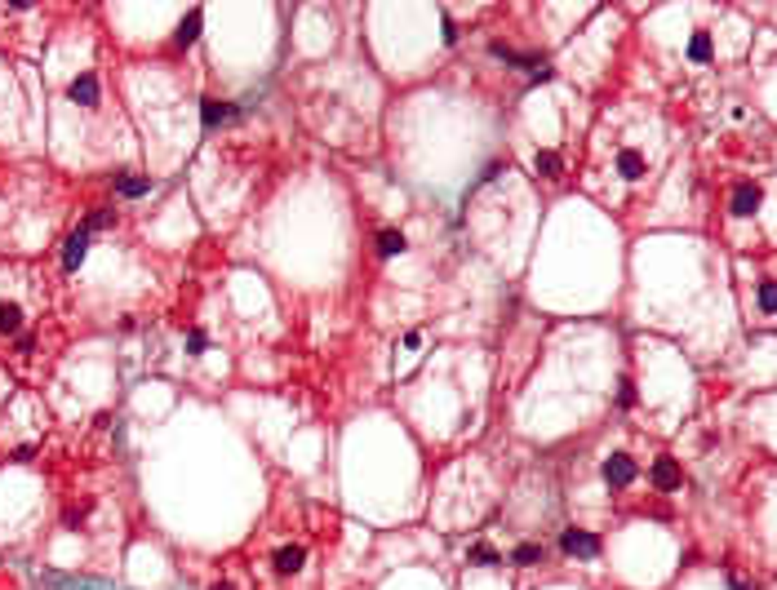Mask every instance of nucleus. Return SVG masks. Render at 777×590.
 <instances>
[{"mask_svg":"<svg viewBox=\"0 0 777 590\" xmlns=\"http://www.w3.org/2000/svg\"><path fill=\"white\" fill-rule=\"evenodd\" d=\"M67 98L76 102V107H98V98H102L98 71H80V76H76V80L67 84Z\"/></svg>","mask_w":777,"mask_h":590,"instance_id":"nucleus-1","label":"nucleus"},{"mask_svg":"<svg viewBox=\"0 0 777 590\" xmlns=\"http://www.w3.org/2000/svg\"><path fill=\"white\" fill-rule=\"evenodd\" d=\"M635 475H640V466H635V457H626V453H613V457L604 462V480L613 484V489L635 484Z\"/></svg>","mask_w":777,"mask_h":590,"instance_id":"nucleus-2","label":"nucleus"},{"mask_svg":"<svg viewBox=\"0 0 777 590\" xmlns=\"http://www.w3.org/2000/svg\"><path fill=\"white\" fill-rule=\"evenodd\" d=\"M617 173H622L626 182H640V177L649 173V156H644L640 147H622V151H617Z\"/></svg>","mask_w":777,"mask_h":590,"instance_id":"nucleus-3","label":"nucleus"},{"mask_svg":"<svg viewBox=\"0 0 777 590\" xmlns=\"http://www.w3.org/2000/svg\"><path fill=\"white\" fill-rule=\"evenodd\" d=\"M560 546H564L569 555H577V559H591L595 550H600V541H595V532H586V528H564Z\"/></svg>","mask_w":777,"mask_h":590,"instance_id":"nucleus-4","label":"nucleus"},{"mask_svg":"<svg viewBox=\"0 0 777 590\" xmlns=\"http://www.w3.org/2000/svg\"><path fill=\"white\" fill-rule=\"evenodd\" d=\"M653 484L667 489V493H676L680 484H684V471H680L676 457H658V462H653Z\"/></svg>","mask_w":777,"mask_h":590,"instance_id":"nucleus-5","label":"nucleus"},{"mask_svg":"<svg viewBox=\"0 0 777 590\" xmlns=\"http://www.w3.org/2000/svg\"><path fill=\"white\" fill-rule=\"evenodd\" d=\"M728 209H733L737 218H751V213L760 209V186H755V182L737 186V191H733V200H728Z\"/></svg>","mask_w":777,"mask_h":590,"instance_id":"nucleus-6","label":"nucleus"},{"mask_svg":"<svg viewBox=\"0 0 777 590\" xmlns=\"http://www.w3.org/2000/svg\"><path fill=\"white\" fill-rule=\"evenodd\" d=\"M302 564H307V550H302V546H280V550H276V568H280L285 577L302 573Z\"/></svg>","mask_w":777,"mask_h":590,"instance_id":"nucleus-7","label":"nucleus"},{"mask_svg":"<svg viewBox=\"0 0 777 590\" xmlns=\"http://www.w3.org/2000/svg\"><path fill=\"white\" fill-rule=\"evenodd\" d=\"M85 249H89V231H85V227H80V231H76V236H71V240H67V249H62V267H67V271H76V267H80V262H85Z\"/></svg>","mask_w":777,"mask_h":590,"instance_id":"nucleus-8","label":"nucleus"},{"mask_svg":"<svg viewBox=\"0 0 777 590\" xmlns=\"http://www.w3.org/2000/svg\"><path fill=\"white\" fill-rule=\"evenodd\" d=\"M200 27H204V14H200V9H191V14H187L182 23H178V36H174V40H178V49H187V45H191L195 36H200Z\"/></svg>","mask_w":777,"mask_h":590,"instance_id":"nucleus-9","label":"nucleus"},{"mask_svg":"<svg viewBox=\"0 0 777 590\" xmlns=\"http://www.w3.org/2000/svg\"><path fill=\"white\" fill-rule=\"evenodd\" d=\"M231 116H236L231 102H218V98H204L200 102V120H204V125H222V120H231Z\"/></svg>","mask_w":777,"mask_h":590,"instance_id":"nucleus-10","label":"nucleus"},{"mask_svg":"<svg viewBox=\"0 0 777 590\" xmlns=\"http://www.w3.org/2000/svg\"><path fill=\"white\" fill-rule=\"evenodd\" d=\"M0 333H5V337L23 333V306H18V302H0Z\"/></svg>","mask_w":777,"mask_h":590,"instance_id":"nucleus-11","label":"nucleus"},{"mask_svg":"<svg viewBox=\"0 0 777 590\" xmlns=\"http://www.w3.org/2000/svg\"><path fill=\"white\" fill-rule=\"evenodd\" d=\"M715 58V40H710V32H693L689 40V62H710Z\"/></svg>","mask_w":777,"mask_h":590,"instance_id":"nucleus-12","label":"nucleus"},{"mask_svg":"<svg viewBox=\"0 0 777 590\" xmlns=\"http://www.w3.org/2000/svg\"><path fill=\"white\" fill-rule=\"evenodd\" d=\"M373 245H378L382 258H400V253H405V236H400L396 227H387V231H378V240H373Z\"/></svg>","mask_w":777,"mask_h":590,"instance_id":"nucleus-13","label":"nucleus"},{"mask_svg":"<svg viewBox=\"0 0 777 590\" xmlns=\"http://www.w3.org/2000/svg\"><path fill=\"white\" fill-rule=\"evenodd\" d=\"M116 191L120 195H147V191H152V182H147L143 173H116Z\"/></svg>","mask_w":777,"mask_h":590,"instance_id":"nucleus-14","label":"nucleus"},{"mask_svg":"<svg viewBox=\"0 0 777 590\" xmlns=\"http://www.w3.org/2000/svg\"><path fill=\"white\" fill-rule=\"evenodd\" d=\"M755 302H760L764 315H777V280H760V288H755Z\"/></svg>","mask_w":777,"mask_h":590,"instance_id":"nucleus-15","label":"nucleus"},{"mask_svg":"<svg viewBox=\"0 0 777 590\" xmlns=\"http://www.w3.org/2000/svg\"><path fill=\"white\" fill-rule=\"evenodd\" d=\"M511 559H516L520 568H524V564H538V559H542V546H533V541H524V546H516V555H511Z\"/></svg>","mask_w":777,"mask_h":590,"instance_id":"nucleus-16","label":"nucleus"},{"mask_svg":"<svg viewBox=\"0 0 777 590\" xmlns=\"http://www.w3.org/2000/svg\"><path fill=\"white\" fill-rule=\"evenodd\" d=\"M538 169H542V177H560V169H564V164H560V156L542 151V156H538Z\"/></svg>","mask_w":777,"mask_h":590,"instance_id":"nucleus-17","label":"nucleus"},{"mask_svg":"<svg viewBox=\"0 0 777 590\" xmlns=\"http://www.w3.org/2000/svg\"><path fill=\"white\" fill-rule=\"evenodd\" d=\"M471 564L493 568V564H498V550H493V546H475V550H471Z\"/></svg>","mask_w":777,"mask_h":590,"instance_id":"nucleus-18","label":"nucleus"},{"mask_svg":"<svg viewBox=\"0 0 777 590\" xmlns=\"http://www.w3.org/2000/svg\"><path fill=\"white\" fill-rule=\"evenodd\" d=\"M111 222H116V213H111V209H93V213H89V222H85V231H93V227H111Z\"/></svg>","mask_w":777,"mask_h":590,"instance_id":"nucleus-19","label":"nucleus"},{"mask_svg":"<svg viewBox=\"0 0 777 590\" xmlns=\"http://www.w3.org/2000/svg\"><path fill=\"white\" fill-rule=\"evenodd\" d=\"M204 346H209V337H204L200 329H195V333H187V351H191V355H200Z\"/></svg>","mask_w":777,"mask_h":590,"instance_id":"nucleus-20","label":"nucleus"},{"mask_svg":"<svg viewBox=\"0 0 777 590\" xmlns=\"http://www.w3.org/2000/svg\"><path fill=\"white\" fill-rule=\"evenodd\" d=\"M440 40H444V45L457 40V23H453V18H444V23H440Z\"/></svg>","mask_w":777,"mask_h":590,"instance_id":"nucleus-21","label":"nucleus"},{"mask_svg":"<svg viewBox=\"0 0 777 590\" xmlns=\"http://www.w3.org/2000/svg\"><path fill=\"white\" fill-rule=\"evenodd\" d=\"M617 404H622V408L635 404V386H631V382H622V391H617Z\"/></svg>","mask_w":777,"mask_h":590,"instance_id":"nucleus-22","label":"nucleus"},{"mask_svg":"<svg viewBox=\"0 0 777 590\" xmlns=\"http://www.w3.org/2000/svg\"><path fill=\"white\" fill-rule=\"evenodd\" d=\"M422 346V333H405V351H418Z\"/></svg>","mask_w":777,"mask_h":590,"instance_id":"nucleus-23","label":"nucleus"},{"mask_svg":"<svg viewBox=\"0 0 777 590\" xmlns=\"http://www.w3.org/2000/svg\"><path fill=\"white\" fill-rule=\"evenodd\" d=\"M728 586H733V590H751V582H742V577H733Z\"/></svg>","mask_w":777,"mask_h":590,"instance_id":"nucleus-24","label":"nucleus"},{"mask_svg":"<svg viewBox=\"0 0 777 590\" xmlns=\"http://www.w3.org/2000/svg\"><path fill=\"white\" fill-rule=\"evenodd\" d=\"M213 590H236V586H227V582H218V586H213Z\"/></svg>","mask_w":777,"mask_h":590,"instance_id":"nucleus-25","label":"nucleus"}]
</instances>
